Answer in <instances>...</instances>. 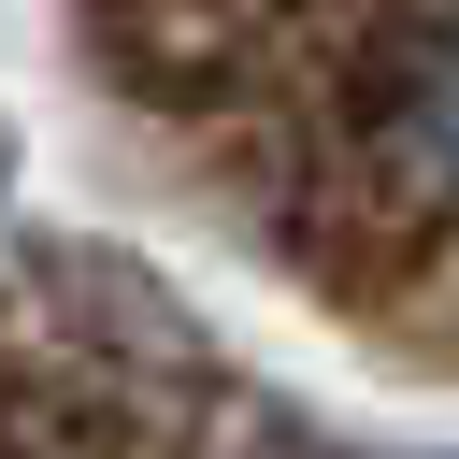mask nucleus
Returning a JSON list of instances; mask_svg holds the SVG:
<instances>
[{
    "label": "nucleus",
    "instance_id": "nucleus-1",
    "mask_svg": "<svg viewBox=\"0 0 459 459\" xmlns=\"http://www.w3.org/2000/svg\"><path fill=\"white\" fill-rule=\"evenodd\" d=\"M416 129H430V158H445V172H459V43H445V57H430V86H416Z\"/></svg>",
    "mask_w": 459,
    "mask_h": 459
}]
</instances>
